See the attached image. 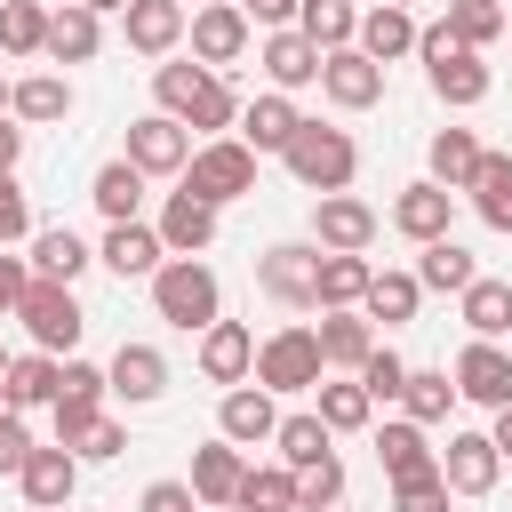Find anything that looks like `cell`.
<instances>
[{"label": "cell", "mask_w": 512, "mask_h": 512, "mask_svg": "<svg viewBox=\"0 0 512 512\" xmlns=\"http://www.w3.org/2000/svg\"><path fill=\"white\" fill-rule=\"evenodd\" d=\"M152 304H160V320H168V328H184V336H192V328L208 336V328L224 320V296H216V272H208L200 256H168V264L152 272Z\"/></svg>", "instance_id": "obj_1"}, {"label": "cell", "mask_w": 512, "mask_h": 512, "mask_svg": "<svg viewBox=\"0 0 512 512\" xmlns=\"http://www.w3.org/2000/svg\"><path fill=\"white\" fill-rule=\"evenodd\" d=\"M152 88H160V112H168V120H184V128H232V120H240L232 88H224L208 64H160V72H152Z\"/></svg>", "instance_id": "obj_2"}, {"label": "cell", "mask_w": 512, "mask_h": 512, "mask_svg": "<svg viewBox=\"0 0 512 512\" xmlns=\"http://www.w3.org/2000/svg\"><path fill=\"white\" fill-rule=\"evenodd\" d=\"M416 56H424V72H432V96H440V104H480V96H488V64H480V48H464L448 24L416 32Z\"/></svg>", "instance_id": "obj_3"}, {"label": "cell", "mask_w": 512, "mask_h": 512, "mask_svg": "<svg viewBox=\"0 0 512 512\" xmlns=\"http://www.w3.org/2000/svg\"><path fill=\"white\" fill-rule=\"evenodd\" d=\"M280 160H288V168H296V184H312L320 200H328V192H344V184H352V168H360L352 136H344V128H320V120H304V128H296V144H288Z\"/></svg>", "instance_id": "obj_4"}, {"label": "cell", "mask_w": 512, "mask_h": 512, "mask_svg": "<svg viewBox=\"0 0 512 512\" xmlns=\"http://www.w3.org/2000/svg\"><path fill=\"white\" fill-rule=\"evenodd\" d=\"M184 192H192V200H208V208H224V200L256 192V152H248L240 136L200 144V152H192V168H184Z\"/></svg>", "instance_id": "obj_5"}, {"label": "cell", "mask_w": 512, "mask_h": 512, "mask_svg": "<svg viewBox=\"0 0 512 512\" xmlns=\"http://www.w3.org/2000/svg\"><path fill=\"white\" fill-rule=\"evenodd\" d=\"M16 320L32 328V344H40V352H64V360H72V344H80V328H88V312L72 304V288H64V280H32V288H24V304H16Z\"/></svg>", "instance_id": "obj_6"}, {"label": "cell", "mask_w": 512, "mask_h": 512, "mask_svg": "<svg viewBox=\"0 0 512 512\" xmlns=\"http://www.w3.org/2000/svg\"><path fill=\"white\" fill-rule=\"evenodd\" d=\"M320 368H328V360H320V336H312V328H280V336L256 352V384H264V392H312Z\"/></svg>", "instance_id": "obj_7"}, {"label": "cell", "mask_w": 512, "mask_h": 512, "mask_svg": "<svg viewBox=\"0 0 512 512\" xmlns=\"http://www.w3.org/2000/svg\"><path fill=\"white\" fill-rule=\"evenodd\" d=\"M128 160H136L144 176H184V168H192V136H184V120H168V112L128 120Z\"/></svg>", "instance_id": "obj_8"}, {"label": "cell", "mask_w": 512, "mask_h": 512, "mask_svg": "<svg viewBox=\"0 0 512 512\" xmlns=\"http://www.w3.org/2000/svg\"><path fill=\"white\" fill-rule=\"evenodd\" d=\"M256 280H264V296H272V304H320V248L280 240V248H264Z\"/></svg>", "instance_id": "obj_9"}, {"label": "cell", "mask_w": 512, "mask_h": 512, "mask_svg": "<svg viewBox=\"0 0 512 512\" xmlns=\"http://www.w3.org/2000/svg\"><path fill=\"white\" fill-rule=\"evenodd\" d=\"M496 472H504V456H496L488 432H448V448H440V480H448V496H488Z\"/></svg>", "instance_id": "obj_10"}, {"label": "cell", "mask_w": 512, "mask_h": 512, "mask_svg": "<svg viewBox=\"0 0 512 512\" xmlns=\"http://www.w3.org/2000/svg\"><path fill=\"white\" fill-rule=\"evenodd\" d=\"M104 392H112V384H104V368L64 360V384H56V440H64V448H72V440L104 416Z\"/></svg>", "instance_id": "obj_11"}, {"label": "cell", "mask_w": 512, "mask_h": 512, "mask_svg": "<svg viewBox=\"0 0 512 512\" xmlns=\"http://www.w3.org/2000/svg\"><path fill=\"white\" fill-rule=\"evenodd\" d=\"M456 392L464 400H480V408H512V352L504 344H464L456 352Z\"/></svg>", "instance_id": "obj_12"}, {"label": "cell", "mask_w": 512, "mask_h": 512, "mask_svg": "<svg viewBox=\"0 0 512 512\" xmlns=\"http://www.w3.org/2000/svg\"><path fill=\"white\" fill-rule=\"evenodd\" d=\"M312 232H320V248H328V256H360V248L376 240V208H368V200H352V192H328V200L312 208Z\"/></svg>", "instance_id": "obj_13"}, {"label": "cell", "mask_w": 512, "mask_h": 512, "mask_svg": "<svg viewBox=\"0 0 512 512\" xmlns=\"http://www.w3.org/2000/svg\"><path fill=\"white\" fill-rule=\"evenodd\" d=\"M320 88H328V104L368 112V104L384 96V64H376V56H360V48H336V56L320 64Z\"/></svg>", "instance_id": "obj_14"}, {"label": "cell", "mask_w": 512, "mask_h": 512, "mask_svg": "<svg viewBox=\"0 0 512 512\" xmlns=\"http://www.w3.org/2000/svg\"><path fill=\"white\" fill-rule=\"evenodd\" d=\"M216 432H224L232 448H248V440H272V432H280V408H272V392H264V384H256V392H248V384H232V392H224V408H216Z\"/></svg>", "instance_id": "obj_15"}, {"label": "cell", "mask_w": 512, "mask_h": 512, "mask_svg": "<svg viewBox=\"0 0 512 512\" xmlns=\"http://www.w3.org/2000/svg\"><path fill=\"white\" fill-rule=\"evenodd\" d=\"M376 464H384V480H392V488H400V480H432V472H440V464H432L424 424H408V416L376 432Z\"/></svg>", "instance_id": "obj_16"}, {"label": "cell", "mask_w": 512, "mask_h": 512, "mask_svg": "<svg viewBox=\"0 0 512 512\" xmlns=\"http://www.w3.org/2000/svg\"><path fill=\"white\" fill-rule=\"evenodd\" d=\"M16 480H24V496H32L40 512H64V504H72V480H80V464H72V448L56 440V448H32Z\"/></svg>", "instance_id": "obj_17"}, {"label": "cell", "mask_w": 512, "mask_h": 512, "mask_svg": "<svg viewBox=\"0 0 512 512\" xmlns=\"http://www.w3.org/2000/svg\"><path fill=\"white\" fill-rule=\"evenodd\" d=\"M120 16H128V48H136V56H168V48L192 32V24H184V0H128Z\"/></svg>", "instance_id": "obj_18"}, {"label": "cell", "mask_w": 512, "mask_h": 512, "mask_svg": "<svg viewBox=\"0 0 512 512\" xmlns=\"http://www.w3.org/2000/svg\"><path fill=\"white\" fill-rule=\"evenodd\" d=\"M248 368H256V336H248L240 320H216V328L200 336V376H208V384H240Z\"/></svg>", "instance_id": "obj_19"}, {"label": "cell", "mask_w": 512, "mask_h": 512, "mask_svg": "<svg viewBox=\"0 0 512 512\" xmlns=\"http://www.w3.org/2000/svg\"><path fill=\"white\" fill-rule=\"evenodd\" d=\"M104 384H112L120 400H136V408H144V400H160V392H168V360H160L152 344H120V352H112V368H104Z\"/></svg>", "instance_id": "obj_20"}, {"label": "cell", "mask_w": 512, "mask_h": 512, "mask_svg": "<svg viewBox=\"0 0 512 512\" xmlns=\"http://www.w3.org/2000/svg\"><path fill=\"white\" fill-rule=\"evenodd\" d=\"M192 56L216 72V64H232V56H248V16L240 8H200L192 16Z\"/></svg>", "instance_id": "obj_21"}, {"label": "cell", "mask_w": 512, "mask_h": 512, "mask_svg": "<svg viewBox=\"0 0 512 512\" xmlns=\"http://www.w3.org/2000/svg\"><path fill=\"white\" fill-rule=\"evenodd\" d=\"M296 128H304V112H296L288 96H256V104L240 112V144H248V152H288Z\"/></svg>", "instance_id": "obj_22"}, {"label": "cell", "mask_w": 512, "mask_h": 512, "mask_svg": "<svg viewBox=\"0 0 512 512\" xmlns=\"http://www.w3.org/2000/svg\"><path fill=\"white\" fill-rule=\"evenodd\" d=\"M256 64L272 72V88H304V80H320V64H328V56L288 24V32H272V40H264V56H256Z\"/></svg>", "instance_id": "obj_23"}, {"label": "cell", "mask_w": 512, "mask_h": 512, "mask_svg": "<svg viewBox=\"0 0 512 512\" xmlns=\"http://www.w3.org/2000/svg\"><path fill=\"white\" fill-rule=\"evenodd\" d=\"M240 480H248V464H240L232 440H216V448L192 456V496L200 504H240Z\"/></svg>", "instance_id": "obj_24"}, {"label": "cell", "mask_w": 512, "mask_h": 512, "mask_svg": "<svg viewBox=\"0 0 512 512\" xmlns=\"http://www.w3.org/2000/svg\"><path fill=\"white\" fill-rule=\"evenodd\" d=\"M392 224H400L408 240H424V248L448 240V192H440V184H408V192L392 200Z\"/></svg>", "instance_id": "obj_25"}, {"label": "cell", "mask_w": 512, "mask_h": 512, "mask_svg": "<svg viewBox=\"0 0 512 512\" xmlns=\"http://www.w3.org/2000/svg\"><path fill=\"white\" fill-rule=\"evenodd\" d=\"M160 240H168L176 256H200V248L216 240V208H208V200H192V192H176V200L160 208Z\"/></svg>", "instance_id": "obj_26"}, {"label": "cell", "mask_w": 512, "mask_h": 512, "mask_svg": "<svg viewBox=\"0 0 512 512\" xmlns=\"http://www.w3.org/2000/svg\"><path fill=\"white\" fill-rule=\"evenodd\" d=\"M312 336H320V360H328V368H352V376H360V360L376 352V328H368L360 312H328Z\"/></svg>", "instance_id": "obj_27"}, {"label": "cell", "mask_w": 512, "mask_h": 512, "mask_svg": "<svg viewBox=\"0 0 512 512\" xmlns=\"http://www.w3.org/2000/svg\"><path fill=\"white\" fill-rule=\"evenodd\" d=\"M296 32H304L320 56H336V48L360 40V16H352V0H304V8H296Z\"/></svg>", "instance_id": "obj_28"}, {"label": "cell", "mask_w": 512, "mask_h": 512, "mask_svg": "<svg viewBox=\"0 0 512 512\" xmlns=\"http://www.w3.org/2000/svg\"><path fill=\"white\" fill-rule=\"evenodd\" d=\"M464 192H472V208H480V224H496V232H512V152H480V176H472Z\"/></svg>", "instance_id": "obj_29"}, {"label": "cell", "mask_w": 512, "mask_h": 512, "mask_svg": "<svg viewBox=\"0 0 512 512\" xmlns=\"http://www.w3.org/2000/svg\"><path fill=\"white\" fill-rule=\"evenodd\" d=\"M88 200H96L112 224H136V200H144V168H136V160H104V168H96V184H88Z\"/></svg>", "instance_id": "obj_30"}, {"label": "cell", "mask_w": 512, "mask_h": 512, "mask_svg": "<svg viewBox=\"0 0 512 512\" xmlns=\"http://www.w3.org/2000/svg\"><path fill=\"white\" fill-rule=\"evenodd\" d=\"M160 232H144V224H112L104 232V264L120 272V280H144V272H160Z\"/></svg>", "instance_id": "obj_31"}, {"label": "cell", "mask_w": 512, "mask_h": 512, "mask_svg": "<svg viewBox=\"0 0 512 512\" xmlns=\"http://www.w3.org/2000/svg\"><path fill=\"white\" fill-rule=\"evenodd\" d=\"M352 48L376 56V64H392V56L416 48V16H408V8H376V16H360V40H352Z\"/></svg>", "instance_id": "obj_32"}, {"label": "cell", "mask_w": 512, "mask_h": 512, "mask_svg": "<svg viewBox=\"0 0 512 512\" xmlns=\"http://www.w3.org/2000/svg\"><path fill=\"white\" fill-rule=\"evenodd\" d=\"M480 176V144H472V128H440L432 136V184L440 192H464Z\"/></svg>", "instance_id": "obj_33"}, {"label": "cell", "mask_w": 512, "mask_h": 512, "mask_svg": "<svg viewBox=\"0 0 512 512\" xmlns=\"http://www.w3.org/2000/svg\"><path fill=\"white\" fill-rule=\"evenodd\" d=\"M32 264H40V280H80L88 272V248H80V232L72 224H48V232H32Z\"/></svg>", "instance_id": "obj_34"}, {"label": "cell", "mask_w": 512, "mask_h": 512, "mask_svg": "<svg viewBox=\"0 0 512 512\" xmlns=\"http://www.w3.org/2000/svg\"><path fill=\"white\" fill-rule=\"evenodd\" d=\"M0 384H8V400H16V408H40V400L56 408L64 368H56V352H24V360H8V376H0Z\"/></svg>", "instance_id": "obj_35"}, {"label": "cell", "mask_w": 512, "mask_h": 512, "mask_svg": "<svg viewBox=\"0 0 512 512\" xmlns=\"http://www.w3.org/2000/svg\"><path fill=\"white\" fill-rule=\"evenodd\" d=\"M96 40H104V32H96V8H80V0H72L64 16H48V56H56V64H88V56H96Z\"/></svg>", "instance_id": "obj_36"}, {"label": "cell", "mask_w": 512, "mask_h": 512, "mask_svg": "<svg viewBox=\"0 0 512 512\" xmlns=\"http://www.w3.org/2000/svg\"><path fill=\"white\" fill-rule=\"evenodd\" d=\"M368 280H376L368 256H320V304H328V312H352V304L368 296Z\"/></svg>", "instance_id": "obj_37"}, {"label": "cell", "mask_w": 512, "mask_h": 512, "mask_svg": "<svg viewBox=\"0 0 512 512\" xmlns=\"http://www.w3.org/2000/svg\"><path fill=\"white\" fill-rule=\"evenodd\" d=\"M416 296H424V280H416V272H376L360 304H368V320H384V328H392V320H416Z\"/></svg>", "instance_id": "obj_38"}, {"label": "cell", "mask_w": 512, "mask_h": 512, "mask_svg": "<svg viewBox=\"0 0 512 512\" xmlns=\"http://www.w3.org/2000/svg\"><path fill=\"white\" fill-rule=\"evenodd\" d=\"M312 392H320V408H312V416H320L328 432H360V424L376 416V400H368V384H360V376H352V384H312Z\"/></svg>", "instance_id": "obj_39"}, {"label": "cell", "mask_w": 512, "mask_h": 512, "mask_svg": "<svg viewBox=\"0 0 512 512\" xmlns=\"http://www.w3.org/2000/svg\"><path fill=\"white\" fill-rule=\"evenodd\" d=\"M416 280H424V288H448V296H464V288L480 280V264H472L456 240H432V248H424V264H416Z\"/></svg>", "instance_id": "obj_40"}, {"label": "cell", "mask_w": 512, "mask_h": 512, "mask_svg": "<svg viewBox=\"0 0 512 512\" xmlns=\"http://www.w3.org/2000/svg\"><path fill=\"white\" fill-rule=\"evenodd\" d=\"M400 400H408V424H440L448 400H456V384H448V368H408Z\"/></svg>", "instance_id": "obj_41"}, {"label": "cell", "mask_w": 512, "mask_h": 512, "mask_svg": "<svg viewBox=\"0 0 512 512\" xmlns=\"http://www.w3.org/2000/svg\"><path fill=\"white\" fill-rule=\"evenodd\" d=\"M0 48H8V56L48 48V8H40V0H0Z\"/></svg>", "instance_id": "obj_42"}, {"label": "cell", "mask_w": 512, "mask_h": 512, "mask_svg": "<svg viewBox=\"0 0 512 512\" xmlns=\"http://www.w3.org/2000/svg\"><path fill=\"white\" fill-rule=\"evenodd\" d=\"M464 320H472V336L496 344V336L512 328V288H504V280H472V288H464Z\"/></svg>", "instance_id": "obj_43"}, {"label": "cell", "mask_w": 512, "mask_h": 512, "mask_svg": "<svg viewBox=\"0 0 512 512\" xmlns=\"http://www.w3.org/2000/svg\"><path fill=\"white\" fill-rule=\"evenodd\" d=\"M8 104H16V120H64V112H72V88H64L56 72H32V80H16Z\"/></svg>", "instance_id": "obj_44"}, {"label": "cell", "mask_w": 512, "mask_h": 512, "mask_svg": "<svg viewBox=\"0 0 512 512\" xmlns=\"http://www.w3.org/2000/svg\"><path fill=\"white\" fill-rule=\"evenodd\" d=\"M272 440H280L288 472H304V464H320V456H328V424H320V416H280V432H272Z\"/></svg>", "instance_id": "obj_45"}, {"label": "cell", "mask_w": 512, "mask_h": 512, "mask_svg": "<svg viewBox=\"0 0 512 512\" xmlns=\"http://www.w3.org/2000/svg\"><path fill=\"white\" fill-rule=\"evenodd\" d=\"M336 504H344V464H336V456L304 464V472H296V512H336Z\"/></svg>", "instance_id": "obj_46"}, {"label": "cell", "mask_w": 512, "mask_h": 512, "mask_svg": "<svg viewBox=\"0 0 512 512\" xmlns=\"http://www.w3.org/2000/svg\"><path fill=\"white\" fill-rule=\"evenodd\" d=\"M504 24H512V16H504L496 0H448V32H456L464 48H488Z\"/></svg>", "instance_id": "obj_47"}, {"label": "cell", "mask_w": 512, "mask_h": 512, "mask_svg": "<svg viewBox=\"0 0 512 512\" xmlns=\"http://www.w3.org/2000/svg\"><path fill=\"white\" fill-rule=\"evenodd\" d=\"M240 512H296V472H248Z\"/></svg>", "instance_id": "obj_48"}, {"label": "cell", "mask_w": 512, "mask_h": 512, "mask_svg": "<svg viewBox=\"0 0 512 512\" xmlns=\"http://www.w3.org/2000/svg\"><path fill=\"white\" fill-rule=\"evenodd\" d=\"M360 384H368V400H400V384H408V360L376 344V352L360 360Z\"/></svg>", "instance_id": "obj_49"}, {"label": "cell", "mask_w": 512, "mask_h": 512, "mask_svg": "<svg viewBox=\"0 0 512 512\" xmlns=\"http://www.w3.org/2000/svg\"><path fill=\"white\" fill-rule=\"evenodd\" d=\"M24 232H32V200H24V184L0 168V248H8V240H24Z\"/></svg>", "instance_id": "obj_50"}, {"label": "cell", "mask_w": 512, "mask_h": 512, "mask_svg": "<svg viewBox=\"0 0 512 512\" xmlns=\"http://www.w3.org/2000/svg\"><path fill=\"white\" fill-rule=\"evenodd\" d=\"M392 504H400V512H448V480H440V472H432V480H400Z\"/></svg>", "instance_id": "obj_51"}, {"label": "cell", "mask_w": 512, "mask_h": 512, "mask_svg": "<svg viewBox=\"0 0 512 512\" xmlns=\"http://www.w3.org/2000/svg\"><path fill=\"white\" fill-rule=\"evenodd\" d=\"M72 448H80V456H96V464H104V456H120V448H128V432H120V424H112V416H96V424H88V432H80V440H72Z\"/></svg>", "instance_id": "obj_52"}, {"label": "cell", "mask_w": 512, "mask_h": 512, "mask_svg": "<svg viewBox=\"0 0 512 512\" xmlns=\"http://www.w3.org/2000/svg\"><path fill=\"white\" fill-rule=\"evenodd\" d=\"M24 456H32V432L8 416V424H0V472H24Z\"/></svg>", "instance_id": "obj_53"}, {"label": "cell", "mask_w": 512, "mask_h": 512, "mask_svg": "<svg viewBox=\"0 0 512 512\" xmlns=\"http://www.w3.org/2000/svg\"><path fill=\"white\" fill-rule=\"evenodd\" d=\"M144 512H192V488L184 480H152L144 488Z\"/></svg>", "instance_id": "obj_54"}, {"label": "cell", "mask_w": 512, "mask_h": 512, "mask_svg": "<svg viewBox=\"0 0 512 512\" xmlns=\"http://www.w3.org/2000/svg\"><path fill=\"white\" fill-rule=\"evenodd\" d=\"M296 8H304V0H240V16H256V24H272V32H288Z\"/></svg>", "instance_id": "obj_55"}, {"label": "cell", "mask_w": 512, "mask_h": 512, "mask_svg": "<svg viewBox=\"0 0 512 512\" xmlns=\"http://www.w3.org/2000/svg\"><path fill=\"white\" fill-rule=\"evenodd\" d=\"M24 288H32V280H24V264H16V256H0V312H16V304H24Z\"/></svg>", "instance_id": "obj_56"}, {"label": "cell", "mask_w": 512, "mask_h": 512, "mask_svg": "<svg viewBox=\"0 0 512 512\" xmlns=\"http://www.w3.org/2000/svg\"><path fill=\"white\" fill-rule=\"evenodd\" d=\"M16 152H24V128H8V120H0V168H8Z\"/></svg>", "instance_id": "obj_57"}, {"label": "cell", "mask_w": 512, "mask_h": 512, "mask_svg": "<svg viewBox=\"0 0 512 512\" xmlns=\"http://www.w3.org/2000/svg\"><path fill=\"white\" fill-rule=\"evenodd\" d=\"M488 440H496V456H512V408H496V432Z\"/></svg>", "instance_id": "obj_58"}, {"label": "cell", "mask_w": 512, "mask_h": 512, "mask_svg": "<svg viewBox=\"0 0 512 512\" xmlns=\"http://www.w3.org/2000/svg\"><path fill=\"white\" fill-rule=\"evenodd\" d=\"M8 416H16V400H8V384H0V424H8Z\"/></svg>", "instance_id": "obj_59"}, {"label": "cell", "mask_w": 512, "mask_h": 512, "mask_svg": "<svg viewBox=\"0 0 512 512\" xmlns=\"http://www.w3.org/2000/svg\"><path fill=\"white\" fill-rule=\"evenodd\" d=\"M80 8H96V16H104V8H128V0H80Z\"/></svg>", "instance_id": "obj_60"}, {"label": "cell", "mask_w": 512, "mask_h": 512, "mask_svg": "<svg viewBox=\"0 0 512 512\" xmlns=\"http://www.w3.org/2000/svg\"><path fill=\"white\" fill-rule=\"evenodd\" d=\"M208 8H240V0H208Z\"/></svg>", "instance_id": "obj_61"}, {"label": "cell", "mask_w": 512, "mask_h": 512, "mask_svg": "<svg viewBox=\"0 0 512 512\" xmlns=\"http://www.w3.org/2000/svg\"><path fill=\"white\" fill-rule=\"evenodd\" d=\"M0 376H8V352H0Z\"/></svg>", "instance_id": "obj_62"}, {"label": "cell", "mask_w": 512, "mask_h": 512, "mask_svg": "<svg viewBox=\"0 0 512 512\" xmlns=\"http://www.w3.org/2000/svg\"><path fill=\"white\" fill-rule=\"evenodd\" d=\"M0 104H8V96H0Z\"/></svg>", "instance_id": "obj_63"}]
</instances>
